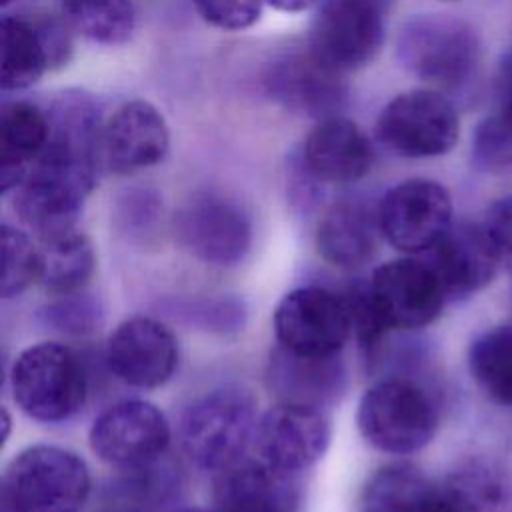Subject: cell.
<instances>
[{
    "instance_id": "36",
    "label": "cell",
    "mask_w": 512,
    "mask_h": 512,
    "mask_svg": "<svg viewBox=\"0 0 512 512\" xmlns=\"http://www.w3.org/2000/svg\"><path fill=\"white\" fill-rule=\"evenodd\" d=\"M482 228L506 270L512 272V196L494 200L482 218Z\"/></svg>"
},
{
    "instance_id": "33",
    "label": "cell",
    "mask_w": 512,
    "mask_h": 512,
    "mask_svg": "<svg viewBox=\"0 0 512 512\" xmlns=\"http://www.w3.org/2000/svg\"><path fill=\"white\" fill-rule=\"evenodd\" d=\"M170 310L184 322L210 332H218V334L238 332L242 330L246 320L244 302L232 296L182 300V302H176V306Z\"/></svg>"
},
{
    "instance_id": "35",
    "label": "cell",
    "mask_w": 512,
    "mask_h": 512,
    "mask_svg": "<svg viewBox=\"0 0 512 512\" xmlns=\"http://www.w3.org/2000/svg\"><path fill=\"white\" fill-rule=\"evenodd\" d=\"M198 14L220 30H244L262 12L264 0H192Z\"/></svg>"
},
{
    "instance_id": "19",
    "label": "cell",
    "mask_w": 512,
    "mask_h": 512,
    "mask_svg": "<svg viewBox=\"0 0 512 512\" xmlns=\"http://www.w3.org/2000/svg\"><path fill=\"white\" fill-rule=\"evenodd\" d=\"M266 386L278 402L326 410L346 390L340 354L306 356L276 346L266 366Z\"/></svg>"
},
{
    "instance_id": "39",
    "label": "cell",
    "mask_w": 512,
    "mask_h": 512,
    "mask_svg": "<svg viewBox=\"0 0 512 512\" xmlns=\"http://www.w3.org/2000/svg\"><path fill=\"white\" fill-rule=\"evenodd\" d=\"M264 2H268L272 8L280 12H302L314 6L318 0H264Z\"/></svg>"
},
{
    "instance_id": "6",
    "label": "cell",
    "mask_w": 512,
    "mask_h": 512,
    "mask_svg": "<svg viewBox=\"0 0 512 512\" xmlns=\"http://www.w3.org/2000/svg\"><path fill=\"white\" fill-rule=\"evenodd\" d=\"M96 178L98 168L44 150L14 190V210L40 242L64 236L76 230Z\"/></svg>"
},
{
    "instance_id": "38",
    "label": "cell",
    "mask_w": 512,
    "mask_h": 512,
    "mask_svg": "<svg viewBox=\"0 0 512 512\" xmlns=\"http://www.w3.org/2000/svg\"><path fill=\"white\" fill-rule=\"evenodd\" d=\"M496 114L512 124V46L500 54L494 72Z\"/></svg>"
},
{
    "instance_id": "5",
    "label": "cell",
    "mask_w": 512,
    "mask_h": 512,
    "mask_svg": "<svg viewBox=\"0 0 512 512\" xmlns=\"http://www.w3.org/2000/svg\"><path fill=\"white\" fill-rule=\"evenodd\" d=\"M396 54L416 78L444 90H458L474 78L482 46L478 32L466 20L418 14L398 30Z\"/></svg>"
},
{
    "instance_id": "30",
    "label": "cell",
    "mask_w": 512,
    "mask_h": 512,
    "mask_svg": "<svg viewBox=\"0 0 512 512\" xmlns=\"http://www.w3.org/2000/svg\"><path fill=\"white\" fill-rule=\"evenodd\" d=\"M446 480L456 488L470 512H512V486L490 462L466 460Z\"/></svg>"
},
{
    "instance_id": "3",
    "label": "cell",
    "mask_w": 512,
    "mask_h": 512,
    "mask_svg": "<svg viewBox=\"0 0 512 512\" xmlns=\"http://www.w3.org/2000/svg\"><path fill=\"white\" fill-rule=\"evenodd\" d=\"M356 424L362 438L376 450L406 456L422 450L434 438L438 406L422 382L390 374L364 390Z\"/></svg>"
},
{
    "instance_id": "8",
    "label": "cell",
    "mask_w": 512,
    "mask_h": 512,
    "mask_svg": "<svg viewBox=\"0 0 512 512\" xmlns=\"http://www.w3.org/2000/svg\"><path fill=\"white\" fill-rule=\"evenodd\" d=\"M178 244L210 266H236L252 246V220L236 200L200 192L182 204L172 220Z\"/></svg>"
},
{
    "instance_id": "27",
    "label": "cell",
    "mask_w": 512,
    "mask_h": 512,
    "mask_svg": "<svg viewBox=\"0 0 512 512\" xmlns=\"http://www.w3.org/2000/svg\"><path fill=\"white\" fill-rule=\"evenodd\" d=\"M468 370L490 402L512 408V324L488 328L472 340Z\"/></svg>"
},
{
    "instance_id": "24",
    "label": "cell",
    "mask_w": 512,
    "mask_h": 512,
    "mask_svg": "<svg viewBox=\"0 0 512 512\" xmlns=\"http://www.w3.org/2000/svg\"><path fill=\"white\" fill-rule=\"evenodd\" d=\"M50 138L48 112L30 102H10L0 116L2 192L16 190Z\"/></svg>"
},
{
    "instance_id": "18",
    "label": "cell",
    "mask_w": 512,
    "mask_h": 512,
    "mask_svg": "<svg viewBox=\"0 0 512 512\" xmlns=\"http://www.w3.org/2000/svg\"><path fill=\"white\" fill-rule=\"evenodd\" d=\"M168 144V124L160 110L146 100H130L104 122L102 164L116 174H130L162 162Z\"/></svg>"
},
{
    "instance_id": "16",
    "label": "cell",
    "mask_w": 512,
    "mask_h": 512,
    "mask_svg": "<svg viewBox=\"0 0 512 512\" xmlns=\"http://www.w3.org/2000/svg\"><path fill=\"white\" fill-rule=\"evenodd\" d=\"M216 512H300L302 484L296 472L262 458H242L214 478Z\"/></svg>"
},
{
    "instance_id": "40",
    "label": "cell",
    "mask_w": 512,
    "mask_h": 512,
    "mask_svg": "<svg viewBox=\"0 0 512 512\" xmlns=\"http://www.w3.org/2000/svg\"><path fill=\"white\" fill-rule=\"evenodd\" d=\"M178 512H216V510L214 508L212 510H206V508H182Z\"/></svg>"
},
{
    "instance_id": "2",
    "label": "cell",
    "mask_w": 512,
    "mask_h": 512,
    "mask_svg": "<svg viewBox=\"0 0 512 512\" xmlns=\"http://www.w3.org/2000/svg\"><path fill=\"white\" fill-rule=\"evenodd\" d=\"M92 492L86 462L72 450L36 444L2 474L0 512H82Z\"/></svg>"
},
{
    "instance_id": "11",
    "label": "cell",
    "mask_w": 512,
    "mask_h": 512,
    "mask_svg": "<svg viewBox=\"0 0 512 512\" xmlns=\"http://www.w3.org/2000/svg\"><path fill=\"white\" fill-rule=\"evenodd\" d=\"M382 42L384 16L378 0H326L310 26L308 52L344 74L370 64Z\"/></svg>"
},
{
    "instance_id": "34",
    "label": "cell",
    "mask_w": 512,
    "mask_h": 512,
    "mask_svg": "<svg viewBox=\"0 0 512 512\" xmlns=\"http://www.w3.org/2000/svg\"><path fill=\"white\" fill-rule=\"evenodd\" d=\"M472 160L490 174L512 168V124L496 112L482 118L472 132Z\"/></svg>"
},
{
    "instance_id": "25",
    "label": "cell",
    "mask_w": 512,
    "mask_h": 512,
    "mask_svg": "<svg viewBox=\"0 0 512 512\" xmlns=\"http://www.w3.org/2000/svg\"><path fill=\"white\" fill-rule=\"evenodd\" d=\"M120 472L104 488L94 512H162L176 496L178 478L160 460Z\"/></svg>"
},
{
    "instance_id": "9",
    "label": "cell",
    "mask_w": 512,
    "mask_h": 512,
    "mask_svg": "<svg viewBox=\"0 0 512 512\" xmlns=\"http://www.w3.org/2000/svg\"><path fill=\"white\" fill-rule=\"evenodd\" d=\"M172 440L164 412L146 400H122L102 410L88 434L92 452L108 466L132 470L166 454Z\"/></svg>"
},
{
    "instance_id": "21",
    "label": "cell",
    "mask_w": 512,
    "mask_h": 512,
    "mask_svg": "<svg viewBox=\"0 0 512 512\" xmlns=\"http://www.w3.org/2000/svg\"><path fill=\"white\" fill-rule=\"evenodd\" d=\"M340 76L310 52L288 54L270 66L266 88L284 108L324 120L336 116L344 104L346 88Z\"/></svg>"
},
{
    "instance_id": "29",
    "label": "cell",
    "mask_w": 512,
    "mask_h": 512,
    "mask_svg": "<svg viewBox=\"0 0 512 512\" xmlns=\"http://www.w3.org/2000/svg\"><path fill=\"white\" fill-rule=\"evenodd\" d=\"M62 10L76 32L110 46L126 42L136 24L130 0H72L62 4Z\"/></svg>"
},
{
    "instance_id": "20",
    "label": "cell",
    "mask_w": 512,
    "mask_h": 512,
    "mask_svg": "<svg viewBox=\"0 0 512 512\" xmlns=\"http://www.w3.org/2000/svg\"><path fill=\"white\" fill-rule=\"evenodd\" d=\"M362 512H470L456 488L408 462L380 468L362 494Z\"/></svg>"
},
{
    "instance_id": "12",
    "label": "cell",
    "mask_w": 512,
    "mask_h": 512,
    "mask_svg": "<svg viewBox=\"0 0 512 512\" xmlns=\"http://www.w3.org/2000/svg\"><path fill=\"white\" fill-rule=\"evenodd\" d=\"M376 210L382 238L408 256L428 252L454 224L450 192L428 178L392 186Z\"/></svg>"
},
{
    "instance_id": "23",
    "label": "cell",
    "mask_w": 512,
    "mask_h": 512,
    "mask_svg": "<svg viewBox=\"0 0 512 512\" xmlns=\"http://www.w3.org/2000/svg\"><path fill=\"white\" fill-rule=\"evenodd\" d=\"M378 210L360 200L332 204L316 230L318 254L332 266L354 270L372 260L378 246Z\"/></svg>"
},
{
    "instance_id": "28",
    "label": "cell",
    "mask_w": 512,
    "mask_h": 512,
    "mask_svg": "<svg viewBox=\"0 0 512 512\" xmlns=\"http://www.w3.org/2000/svg\"><path fill=\"white\" fill-rule=\"evenodd\" d=\"M50 68L44 42L28 16L2 18V88L22 90L40 80Z\"/></svg>"
},
{
    "instance_id": "13",
    "label": "cell",
    "mask_w": 512,
    "mask_h": 512,
    "mask_svg": "<svg viewBox=\"0 0 512 512\" xmlns=\"http://www.w3.org/2000/svg\"><path fill=\"white\" fill-rule=\"evenodd\" d=\"M368 292L390 332L432 324L448 302L440 280L422 256L380 264L368 280Z\"/></svg>"
},
{
    "instance_id": "32",
    "label": "cell",
    "mask_w": 512,
    "mask_h": 512,
    "mask_svg": "<svg viewBox=\"0 0 512 512\" xmlns=\"http://www.w3.org/2000/svg\"><path fill=\"white\" fill-rule=\"evenodd\" d=\"M38 318L46 328L54 332L82 338L94 334L102 326L104 310L96 296L80 290L54 296V300L40 310Z\"/></svg>"
},
{
    "instance_id": "15",
    "label": "cell",
    "mask_w": 512,
    "mask_h": 512,
    "mask_svg": "<svg viewBox=\"0 0 512 512\" xmlns=\"http://www.w3.org/2000/svg\"><path fill=\"white\" fill-rule=\"evenodd\" d=\"M254 444L262 460L300 474L328 450L330 420L324 410L278 402L258 418Z\"/></svg>"
},
{
    "instance_id": "22",
    "label": "cell",
    "mask_w": 512,
    "mask_h": 512,
    "mask_svg": "<svg viewBox=\"0 0 512 512\" xmlns=\"http://www.w3.org/2000/svg\"><path fill=\"white\" fill-rule=\"evenodd\" d=\"M374 162V148L366 134L348 118L320 120L306 136L302 164L316 182L350 184L364 178Z\"/></svg>"
},
{
    "instance_id": "37",
    "label": "cell",
    "mask_w": 512,
    "mask_h": 512,
    "mask_svg": "<svg viewBox=\"0 0 512 512\" xmlns=\"http://www.w3.org/2000/svg\"><path fill=\"white\" fill-rule=\"evenodd\" d=\"M28 18L34 22V26L44 42V48H46L48 60H50V68H58V66L66 64L70 58V52H72V42H70V34H68L70 24L66 26L60 18H56L52 14H32Z\"/></svg>"
},
{
    "instance_id": "42",
    "label": "cell",
    "mask_w": 512,
    "mask_h": 512,
    "mask_svg": "<svg viewBox=\"0 0 512 512\" xmlns=\"http://www.w3.org/2000/svg\"><path fill=\"white\" fill-rule=\"evenodd\" d=\"M60 2H62V4H68V2H72V0H60Z\"/></svg>"
},
{
    "instance_id": "10",
    "label": "cell",
    "mask_w": 512,
    "mask_h": 512,
    "mask_svg": "<svg viewBox=\"0 0 512 512\" xmlns=\"http://www.w3.org/2000/svg\"><path fill=\"white\" fill-rule=\"evenodd\" d=\"M278 346L306 356L340 354L352 334L344 296L324 286H300L282 296L274 310Z\"/></svg>"
},
{
    "instance_id": "41",
    "label": "cell",
    "mask_w": 512,
    "mask_h": 512,
    "mask_svg": "<svg viewBox=\"0 0 512 512\" xmlns=\"http://www.w3.org/2000/svg\"><path fill=\"white\" fill-rule=\"evenodd\" d=\"M10 2H14V0H2V6H8Z\"/></svg>"
},
{
    "instance_id": "17",
    "label": "cell",
    "mask_w": 512,
    "mask_h": 512,
    "mask_svg": "<svg viewBox=\"0 0 512 512\" xmlns=\"http://www.w3.org/2000/svg\"><path fill=\"white\" fill-rule=\"evenodd\" d=\"M440 280L448 302L462 300L488 286L500 260L478 222H456L424 254H420Z\"/></svg>"
},
{
    "instance_id": "14",
    "label": "cell",
    "mask_w": 512,
    "mask_h": 512,
    "mask_svg": "<svg viewBox=\"0 0 512 512\" xmlns=\"http://www.w3.org/2000/svg\"><path fill=\"white\" fill-rule=\"evenodd\" d=\"M106 364L110 372L134 388L164 386L178 368L174 332L152 316H130L108 336Z\"/></svg>"
},
{
    "instance_id": "31",
    "label": "cell",
    "mask_w": 512,
    "mask_h": 512,
    "mask_svg": "<svg viewBox=\"0 0 512 512\" xmlns=\"http://www.w3.org/2000/svg\"><path fill=\"white\" fill-rule=\"evenodd\" d=\"M2 298L20 296L40 276V248L10 224H2Z\"/></svg>"
},
{
    "instance_id": "7",
    "label": "cell",
    "mask_w": 512,
    "mask_h": 512,
    "mask_svg": "<svg viewBox=\"0 0 512 512\" xmlns=\"http://www.w3.org/2000/svg\"><path fill=\"white\" fill-rule=\"evenodd\" d=\"M376 136L404 158L444 156L460 138V118L454 104L440 92L408 90L382 108Z\"/></svg>"
},
{
    "instance_id": "4",
    "label": "cell",
    "mask_w": 512,
    "mask_h": 512,
    "mask_svg": "<svg viewBox=\"0 0 512 512\" xmlns=\"http://www.w3.org/2000/svg\"><path fill=\"white\" fill-rule=\"evenodd\" d=\"M16 406L46 424L66 422L88 398V372L76 350L58 342H40L22 350L10 368Z\"/></svg>"
},
{
    "instance_id": "1",
    "label": "cell",
    "mask_w": 512,
    "mask_h": 512,
    "mask_svg": "<svg viewBox=\"0 0 512 512\" xmlns=\"http://www.w3.org/2000/svg\"><path fill=\"white\" fill-rule=\"evenodd\" d=\"M256 426V398L240 386H222L196 398L184 410L178 440L194 468L218 474L246 458Z\"/></svg>"
},
{
    "instance_id": "26",
    "label": "cell",
    "mask_w": 512,
    "mask_h": 512,
    "mask_svg": "<svg viewBox=\"0 0 512 512\" xmlns=\"http://www.w3.org/2000/svg\"><path fill=\"white\" fill-rule=\"evenodd\" d=\"M94 266V248L90 240L78 230L40 242L38 282L52 296L84 290L94 274Z\"/></svg>"
}]
</instances>
